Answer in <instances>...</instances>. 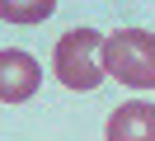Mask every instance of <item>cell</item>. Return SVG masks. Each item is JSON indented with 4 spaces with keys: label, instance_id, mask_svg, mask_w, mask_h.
Listing matches in <instances>:
<instances>
[{
    "label": "cell",
    "instance_id": "obj_4",
    "mask_svg": "<svg viewBox=\"0 0 155 141\" xmlns=\"http://www.w3.org/2000/svg\"><path fill=\"white\" fill-rule=\"evenodd\" d=\"M108 141H155V103L127 99L108 118Z\"/></svg>",
    "mask_w": 155,
    "mask_h": 141
},
{
    "label": "cell",
    "instance_id": "obj_1",
    "mask_svg": "<svg viewBox=\"0 0 155 141\" xmlns=\"http://www.w3.org/2000/svg\"><path fill=\"white\" fill-rule=\"evenodd\" d=\"M104 71L132 89H155V33L117 28L113 38H104Z\"/></svg>",
    "mask_w": 155,
    "mask_h": 141
},
{
    "label": "cell",
    "instance_id": "obj_3",
    "mask_svg": "<svg viewBox=\"0 0 155 141\" xmlns=\"http://www.w3.org/2000/svg\"><path fill=\"white\" fill-rule=\"evenodd\" d=\"M42 85V66L24 47H5L0 52V103H24Z\"/></svg>",
    "mask_w": 155,
    "mask_h": 141
},
{
    "label": "cell",
    "instance_id": "obj_2",
    "mask_svg": "<svg viewBox=\"0 0 155 141\" xmlns=\"http://www.w3.org/2000/svg\"><path fill=\"white\" fill-rule=\"evenodd\" d=\"M52 71L66 89H94L104 80V38L94 28H71V33L57 38L52 47Z\"/></svg>",
    "mask_w": 155,
    "mask_h": 141
},
{
    "label": "cell",
    "instance_id": "obj_5",
    "mask_svg": "<svg viewBox=\"0 0 155 141\" xmlns=\"http://www.w3.org/2000/svg\"><path fill=\"white\" fill-rule=\"evenodd\" d=\"M52 0H33V5H14V0H0V19H10V24H38V19L52 14Z\"/></svg>",
    "mask_w": 155,
    "mask_h": 141
}]
</instances>
